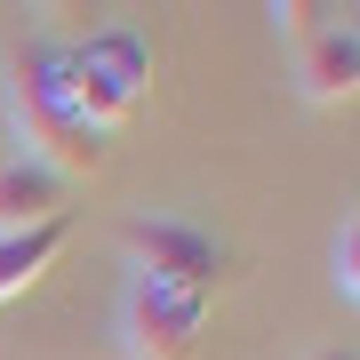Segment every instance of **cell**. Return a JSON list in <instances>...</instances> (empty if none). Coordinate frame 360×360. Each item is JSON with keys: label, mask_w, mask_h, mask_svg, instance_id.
Returning a JSON list of instances; mask_svg holds the SVG:
<instances>
[{"label": "cell", "mask_w": 360, "mask_h": 360, "mask_svg": "<svg viewBox=\"0 0 360 360\" xmlns=\"http://www.w3.org/2000/svg\"><path fill=\"white\" fill-rule=\"evenodd\" d=\"M328 16H336V8H312V0H288V8H272V25H281L288 40H312V32L328 25Z\"/></svg>", "instance_id": "9c48e42d"}, {"label": "cell", "mask_w": 360, "mask_h": 360, "mask_svg": "<svg viewBox=\"0 0 360 360\" xmlns=\"http://www.w3.org/2000/svg\"><path fill=\"white\" fill-rule=\"evenodd\" d=\"M65 240H72L65 217H49V224H32V232H0V304L49 281V264L65 257Z\"/></svg>", "instance_id": "52a82bcc"}, {"label": "cell", "mask_w": 360, "mask_h": 360, "mask_svg": "<svg viewBox=\"0 0 360 360\" xmlns=\"http://www.w3.org/2000/svg\"><path fill=\"white\" fill-rule=\"evenodd\" d=\"M120 248L136 257V281L176 288V296H200V304L224 281V248L208 240L200 224H184V217H129V224H120Z\"/></svg>", "instance_id": "3957f363"}, {"label": "cell", "mask_w": 360, "mask_h": 360, "mask_svg": "<svg viewBox=\"0 0 360 360\" xmlns=\"http://www.w3.org/2000/svg\"><path fill=\"white\" fill-rule=\"evenodd\" d=\"M312 360H352V345H328V352H312Z\"/></svg>", "instance_id": "30bf717a"}, {"label": "cell", "mask_w": 360, "mask_h": 360, "mask_svg": "<svg viewBox=\"0 0 360 360\" xmlns=\"http://www.w3.org/2000/svg\"><path fill=\"white\" fill-rule=\"evenodd\" d=\"M296 89L312 104H352L360 96V32H352V8H336L312 40H296Z\"/></svg>", "instance_id": "5b68a950"}, {"label": "cell", "mask_w": 360, "mask_h": 360, "mask_svg": "<svg viewBox=\"0 0 360 360\" xmlns=\"http://www.w3.org/2000/svg\"><path fill=\"white\" fill-rule=\"evenodd\" d=\"M328 281L345 304H360V217L345 208V224H336V248H328Z\"/></svg>", "instance_id": "ba28073f"}, {"label": "cell", "mask_w": 360, "mask_h": 360, "mask_svg": "<svg viewBox=\"0 0 360 360\" xmlns=\"http://www.w3.org/2000/svg\"><path fill=\"white\" fill-rule=\"evenodd\" d=\"M65 89L80 104V120H89L96 136L129 129L144 112V89H153V49L129 32V25H104L89 49H65Z\"/></svg>", "instance_id": "7a4b0ae2"}, {"label": "cell", "mask_w": 360, "mask_h": 360, "mask_svg": "<svg viewBox=\"0 0 360 360\" xmlns=\"http://www.w3.org/2000/svg\"><path fill=\"white\" fill-rule=\"evenodd\" d=\"M8 112H16V136H25V160H40L56 184L65 176H104L112 136H96L80 120V104L65 89V49H49V40L8 49Z\"/></svg>", "instance_id": "6da1fadb"}, {"label": "cell", "mask_w": 360, "mask_h": 360, "mask_svg": "<svg viewBox=\"0 0 360 360\" xmlns=\"http://www.w3.org/2000/svg\"><path fill=\"white\" fill-rule=\"evenodd\" d=\"M49 217H65V184H56L40 160H25V153L0 160V232H32Z\"/></svg>", "instance_id": "8992f818"}, {"label": "cell", "mask_w": 360, "mask_h": 360, "mask_svg": "<svg viewBox=\"0 0 360 360\" xmlns=\"http://www.w3.org/2000/svg\"><path fill=\"white\" fill-rule=\"evenodd\" d=\"M200 328H208L200 296L153 288V281H129V296H120V345H129V360H200Z\"/></svg>", "instance_id": "277c9868"}]
</instances>
